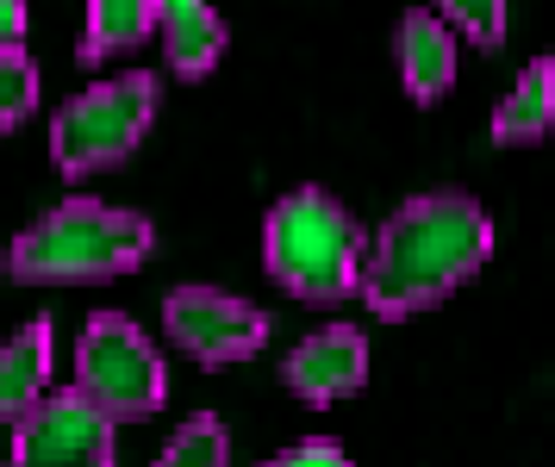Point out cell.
<instances>
[{
	"instance_id": "1",
	"label": "cell",
	"mask_w": 555,
	"mask_h": 467,
	"mask_svg": "<svg viewBox=\"0 0 555 467\" xmlns=\"http://www.w3.org/2000/svg\"><path fill=\"white\" fill-rule=\"evenodd\" d=\"M493 249V219L468 194H418L405 199L362 256V299L380 319H412L462 281H475Z\"/></svg>"
},
{
	"instance_id": "2",
	"label": "cell",
	"mask_w": 555,
	"mask_h": 467,
	"mask_svg": "<svg viewBox=\"0 0 555 467\" xmlns=\"http://www.w3.org/2000/svg\"><path fill=\"white\" fill-rule=\"evenodd\" d=\"M156 249V231L144 212H119L101 199H69L51 219L13 237L7 249V274L26 287H51V281H113L131 274Z\"/></svg>"
},
{
	"instance_id": "3",
	"label": "cell",
	"mask_w": 555,
	"mask_h": 467,
	"mask_svg": "<svg viewBox=\"0 0 555 467\" xmlns=\"http://www.w3.org/2000/svg\"><path fill=\"white\" fill-rule=\"evenodd\" d=\"M362 231L356 219L325 194V187H300L287 194L262 224V256H269V274L294 299H312V306H337V299L356 294L362 281Z\"/></svg>"
},
{
	"instance_id": "4",
	"label": "cell",
	"mask_w": 555,
	"mask_h": 467,
	"mask_svg": "<svg viewBox=\"0 0 555 467\" xmlns=\"http://www.w3.org/2000/svg\"><path fill=\"white\" fill-rule=\"evenodd\" d=\"M156 119V75L131 69V75H113L101 88L76 94L51 125V156H56V174H101V169H119L131 150L144 144V131Z\"/></svg>"
},
{
	"instance_id": "5",
	"label": "cell",
	"mask_w": 555,
	"mask_h": 467,
	"mask_svg": "<svg viewBox=\"0 0 555 467\" xmlns=\"http://www.w3.org/2000/svg\"><path fill=\"white\" fill-rule=\"evenodd\" d=\"M76 393L106 412V418H156L163 399H169V374L156 343L126 319V312H101L88 319L76 343Z\"/></svg>"
},
{
	"instance_id": "6",
	"label": "cell",
	"mask_w": 555,
	"mask_h": 467,
	"mask_svg": "<svg viewBox=\"0 0 555 467\" xmlns=\"http://www.w3.org/2000/svg\"><path fill=\"white\" fill-rule=\"evenodd\" d=\"M13 467H113V418L76 387L44 393L26 418H13Z\"/></svg>"
},
{
	"instance_id": "7",
	"label": "cell",
	"mask_w": 555,
	"mask_h": 467,
	"mask_svg": "<svg viewBox=\"0 0 555 467\" xmlns=\"http://www.w3.org/2000/svg\"><path fill=\"white\" fill-rule=\"evenodd\" d=\"M163 324L176 349H188L206 368H225V362H244L269 343V319L256 312L250 299L225 294V287H176L169 306H163Z\"/></svg>"
},
{
	"instance_id": "8",
	"label": "cell",
	"mask_w": 555,
	"mask_h": 467,
	"mask_svg": "<svg viewBox=\"0 0 555 467\" xmlns=\"http://www.w3.org/2000/svg\"><path fill=\"white\" fill-rule=\"evenodd\" d=\"M281 380H287L306 405H337V399L362 393V380H369V337H362L356 324H325V330H312V337L287 355Z\"/></svg>"
},
{
	"instance_id": "9",
	"label": "cell",
	"mask_w": 555,
	"mask_h": 467,
	"mask_svg": "<svg viewBox=\"0 0 555 467\" xmlns=\"http://www.w3.org/2000/svg\"><path fill=\"white\" fill-rule=\"evenodd\" d=\"M151 20L163 31V50H169V69L201 81V75L219 69L231 31L225 20L212 13V0H151Z\"/></svg>"
},
{
	"instance_id": "10",
	"label": "cell",
	"mask_w": 555,
	"mask_h": 467,
	"mask_svg": "<svg viewBox=\"0 0 555 467\" xmlns=\"http://www.w3.org/2000/svg\"><path fill=\"white\" fill-rule=\"evenodd\" d=\"M393 63H400V81L412 100H443L455 81V38L443 20L430 13H405L400 31H393Z\"/></svg>"
},
{
	"instance_id": "11",
	"label": "cell",
	"mask_w": 555,
	"mask_h": 467,
	"mask_svg": "<svg viewBox=\"0 0 555 467\" xmlns=\"http://www.w3.org/2000/svg\"><path fill=\"white\" fill-rule=\"evenodd\" d=\"M44 393H51V324L31 319L0 349V424L26 418Z\"/></svg>"
},
{
	"instance_id": "12",
	"label": "cell",
	"mask_w": 555,
	"mask_h": 467,
	"mask_svg": "<svg viewBox=\"0 0 555 467\" xmlns=\"http://www.w3.org/2000/svg\"><path fill=\"white\" fill-rule=\"evenodd\" d=\"M550 119H555V63L537 56L493 113V144H537L550 131Z\"/></svg>"
},
{
	"instance_id": "13",
	"label": "cell",
	"mask_w": 555,
	"mask_h": 467,
	"mask_svg": "<svg viewBox=\"0 0 555 467\" xmlns=\"http://www.w3.org/2000/svg\"><path fill=\"white\" fill-rule=\"evenodd\" d=\"M151 0H88V25H81V63H106L126 56L151 38Z\"/></svg>"
},
{
	"instance_id": "14",
	"label": "cell",
	"mask_w": 555,
	"mask_h": 467,
	"mask_svg": "<svg viewBox=\"0 0 555 467\" xmlns=\"http://www.w3.org/2000/svg\"><path fill=\"white\" fill-rule=\"evenodd\" d=\"M156 467H231V430L212 412H201V418H188L169 437V449L156 455Z\"/></svg>"
},
{
	"instance_id": "15",
	"label": "cell",
	"mask_w": 555,
	"mask_h": 467,
	"mask_svg": "<svg viewBox=\"0 0 555 467\" xmlns=\"http://www.w3.org/2000/svg\"><path fill=\"white\" fill-rule=\"evenodd\" d=\"M31 106H38V63L20 44H7L0 50V138L31 119Z\"/></svg>"
},
{
	"instance_id": "16",
	"label": "cell",
	"mask_w": 555,
	"mask_h": 467,
	"mask_svg": "<svg viewBox=\"0 0 555 467\" xmlns=\"http://www.w3.org/2000/svg\"><path fill=\"white\" fill-rule=\"evenodd\" d=\"M437 7L455 20V31H462L468 44L493 50L505 38V0H437Z\"/></svg>"
},
{
	"instance_id": "17",
	"label": "cell",
	"mask_w": 555,
	"mask_h": 467,
	"mask_svg": "<svg viewBox=\"0 0 555 467\" xmlns=\"http://www.w3.org/2000/svg\"><path fill=\"white\" fill-rule=\"evenodd\" d=\"M262 467H350V455H344V443H331V437H306V443L281 449L275 462Z\"/></svg>"
},
{
	"instance_id": "18",
	"label": "cell",
	"mask_w": 555,
	"mask_h": 467,
	"mask_svg": "<svg viewBox=\"0 0 555 467\" xmlns=\"http://www.w3.org/2000/svg\"><path fill=\"white\" fill-rule=\"evenodd\" d=\"M26 38V0H0V50Z\"/></svg>"
}]
</instances>
